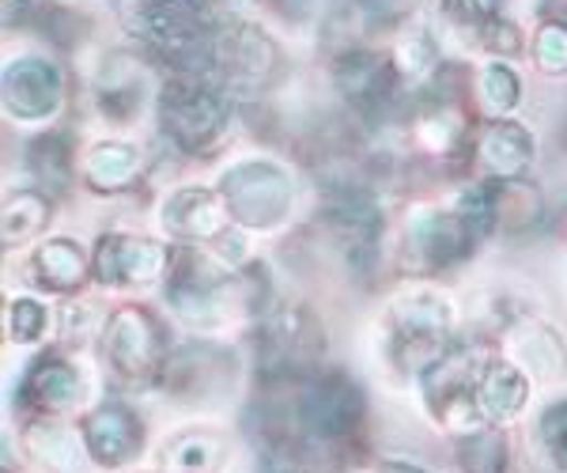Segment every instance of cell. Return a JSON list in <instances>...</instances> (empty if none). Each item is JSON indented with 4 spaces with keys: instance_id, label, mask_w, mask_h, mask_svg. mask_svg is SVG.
Wrapping results in <instances>:
<instances>
[{
    "instance_id": "1",
    "label": "cell",
    "mask_w": 567,
    "mask_h": 473,
    "mask_svg": "<svg viewBox=\"0 0 567 473\" xmlns=\"http://www.w3.org/2000/svg\"><path fill=\"white\" fill-rule=\"evenodd\" d=\"M117 20L178 76L213 80L216 27L200 0H114Z\"/></svg>"
},
{
    "instance_id": "2",
    "label": "cell",
    "mask_w": 567,
    "mask_h": 473,
    "mask_svg": "<svg viewBox=\"0 0 567 473\" xmlns=\"http://www.w3.org/2000/svg\"><path fill=\"white\" fill-rule=\"evenodd\" d=\"M265 417H277V421L284 417L288 432L303 443L341 448V443L355 440L363 417H368V402H363V390L344 371H322V376H307L303 383H296L288 413Z\"/></svg>"
},
{
    "instance_id": "3",
    "label": "cell",
    "mask_w": 567,
    "mask_h": 473,
    "mask_svg": "<svg viewBox=\"0 0 567 473\" xmlns=\"http://www.w3.org/2000/svg\"><path fill=\"white\" fill-rule=\"evenodd\" d=\"M488 368L492 360L484 345H462V349H446V357L420 376L427 405L446 429H454L458 435L481 432L484 413L477 405V387Z\"/></svg>"
},
{
    "instance_id": "4",
    "label": "cell",
    "mask_w": 567,
    "mask_h": 473,
    "mask_svg": "<svg viewBox=\"0 0 567 473\" xmlns=\"http://www.w3.org/2000/svg\"><path fill=\"white\" fill-rule=\"evenodd\" d=\"M258 368L269 383H303L315 376V363L322 357V330L303 307H280L265 315L258 326Z\"/></svg>"
},
{
    "instance_id": "5",
    "label": "cell",
    "mask_w": 567,
    "mask_h": 473,
    "mask_svg": "<svg viewBox=\"0 0 567 473\" xmlns=\"http://www.w3.org/2000/svg\"><path fill=\"white\" fill-rule=\"evenodd\" d=\"M159 125L182 152H208L227 130V103L205 76H178L163 88Z\"/></svg>"
},
{
    "instance_id": "6",
    "label": "cell",
    "mask_w": 567,
    "mask_h": 473,
    "mask_svg": "<svg viewBox=\"0 0 567 473\" xmlns=\"http://www.w3.org/2000/svg\"><path fill=\"white\" fill-rule=\"evenodd\" d=\"M390 322V357L405 371L424 376L432 363L446 357V333H451V304L432 292L401 296L386 315Z\"/></svg>"
},
{
    "instance_id": "7",
    "label": "cell",
    "mask_w": 567,
    "mask_h": 473,
    "mask_svg": "<svg viewBox=\"0 0 567 473\" xmlns=\"http://www.w3.org/2000/svg\"><path fill=\"white\" fill-rule=\"evenodd\" d=\"M103 345L110 371L125 387H152L167 368V341H163L155 315L144 307H122L110 318Z\"/></svg>"
},
{
    "instance_id": "8",
    "label": "cell",
    "mask_w": 567,
    "mask_h": 473,
    "mask_svg": "<svg viewBox=\"0 0 567 473\" xmlns=\"http://www.w3.org/2000/svg\"><path fill=\"white\" fill-rule=\"evenodd\" d=\"M322 220L326 232L333 235V243L344 250V258L352 266L368 269L382 239V208L371 189L360 186V182H337L326 194Z\"/></svg>"
},
{
    "instance_id": "9",
    "label": "cell",
    "mask_w": 567,
    "mask_h": 473,
    "mask_svg": "<svg viewBox=\"0 0 567 473\" xmlns=\"http://www.w3.org/2000/svg\"><path fill=\"white\" fill-rule=\"evenodd\" d=\"M231 216L246 227H272L291 205V178L272 163H243L219 182Z\"/></svg>"
},
{
    "instance_id": "10",
    "label": "cell",
    "mask_w": 567,
    "mask_h": 473,
    "mask_svg": "<svg viewBox=\"0 0 567 473\" xmlns=\"http://www.w3.org/2000/svg\"><path fill=\"white\" fill-rule=\"evenodd\" d=\"M477 235L470 232V224L454 213H439V208H416L409 216L405 232V258L413 269H446L454 261L470 258L477 250Z\"/></svg>"
},
{
    "instance_id": "11",
    "label": "cell",
    "mask_w": 567,
    "mask_h": 473,
    "mask_svg": "<svg viewBox=\"0 0 567 473\" xmlns=\"http://www.w3.org/2000/svg\"><path fill=\"white\" fill-rule=\"evenodd\" d=\"M171 250L141 235H103L91 258V273L110 288H144L167 273Z\"/></svg>"
},
{
    "instance_id": "12",
    "label": "cell",
    "mask_w": 567,
    "mask_h": 473,
    "mask_svg": "<svg viewBox=\"0 0 567 473\" xmlns=\"http://www.w3.org/2000/svg\"><path fill=\"white\" fill-rule=\"evenodd\" d=\"M84 371L72 363L65 352H42L34 357V363L27 368L23 383H20V405L34 421H53V417L69 413L84 402Z\"/></svg>"
},
{
    "instance_id": "13",
    "label": "cell",
    "mask_w": 567,
    "mask_h": 473,
    "mask_svg": "<svg viewBox=\"0 0 567 473\" xmlns=\"http://www.w3.org/2000/svg\"><path fill=\"white\" fill-rule=\"evenodd\" d=\"M333 80L352 111H360L363 117H379V114H386L393 103L398 69H393V61L382 58V53L352 45V50H341L333 58Z\"/></svg>"
},
{
    "instance_id": "14",
    "label": "cell",
    "mask_w": 567,
    "mask_h": 473,
    "mask_svg": "<svg viewBox=\"0 0 567 473\" xmlns=\"http://www.w3.org/2000/svg\"><path fill=\"white\" fill-rule=\"evenodd\" d=\"M277 69V45H272L258 27L231 23L216 31V69L213 76L227 80L231 88H261Z\"/></svg>"
},
{
    "instance_id": "15",
    "label": "cell",
    "mask_w": 567,
    "mask_h": 473,
    "mask_svg": "<svg viewBox=\"0 0 567 473\" xmlns=\"http://www.w3.org/2000/svg\"><path fill=\"white\" fill-rule=\"evenodd\" d=\"M61 69L45 58H20L4 72V106L12 117L39 122L61 106Z\"/></svg>"
},
{
    "instance_id": "16",
    "label": "cell",
    "mask_w": 567,
    "mask_h": 473,
    "mask_svg": "<svg viewBox=\"0 0 567 473\" xmlns=\"http://www.w3.org/2000/svg\"><path fill=\"white\" fill-rule=\"evenodd\" d=\"M141 440H144L141 417L122 402H106V405L91 409L84 421L87 454L106 470H117L130 459H136V454H141Z\"/></svg>"
},
{
    "instance_id": "17",
    "label": "cell",
    "mask_w": 567,
    "mask_h": 473,
    "mask_svg": "<svg viewBox=\"0 0 567 473\" xmlns=\"http://www.w3.org/2000/svg\"><path fill=\"white\" fill-rule=\"evenodd\" d=\"M163 224L171 235L189 243H219L231 224V208L213 189H182L163 208Z\"/></svg>"
},
{
    "instance_id": "18",
    "label": "cell",
    "mask_w": 567,
    "mask_h": 473,
    "mask_svg": "<svg viewBox=\"0 0 567 473\" xmlns=\"http://www.w3.org/2000/svg\"><path fill=\"white\" fill-rule=\"evenodd\" d=\"M477 163L484 175H488V182L523 178L529 163H534V141L515 122H488L477 141Z\"/></svg>"
},
{
    "instance_id": "19",
    "label": "cell",
    "mask_w": 567,
    "mask_h": 473,
    "mask_svg": "<svg viewBox=\"0 0 567 473\" xmlns=\"http://www.w3.org/2000/svg\"><path fill=\"white\" fill-rule=\"evenodd\" d=\"M27 451L50 473H87V443L84 432H72L58 421L27 424Z\"/></svg>"
},
{
    "instance_id": "20",
    "label": "cell",
    "mask_w": 567,
    "mask_h": 473,
    "mask_svg": "<svg viewBox=\"0 0 567 473\" xmlns=\"http://www.w3.org/2000/svg\"><path fill=\"white\" fill-rule=\"evenodd\" d=\"M227 459V443L219 432H178L163 443L155 454V470L159 473H216Z\"/></svg>"
},
{
    "instance_id": "21",
    "label": "cell",
    "mask_w": 567,
    "mask_h": 473,
    "mask_svg": "<svg viewBox=\"0 0 567 473\" xmlns=\"http://www.w3.org/2000/svg\"><path fill=\"white\" fill-rule=\"evenodd\" d=\"M227 360L219 357V349H182L178 357H167V383L182 398H200L213 394L227 383Z\"/></svg>"
},
{
    "instance_id": "22",
    "label": "cell",
    "mask_w": 567,
    "mask_h": 473,
    "mask_svg": "<svg viewBox=\"0 0 567 473\" xmlns=\"http://www.w3.org/2000/svg\"><path fill=\"white\" fill-rule=\"evenodd\" d=\"M31 273L50 292H80L87 280V254L72 239H45L31 258Z\"/></svg>"
},
{
    "instance_id": "23",
    "label": "cell",
    "mask_w": 567,
    "mask_h": 473,
    "mask_svg": "<svg viewBox=\"0 0 567 473\" xmlns=\"http://www.w3.org/2000/svg\"><path fill=\"white\" fill-rule=\"evenodd\" d=\"M526 398H529V383H526L523 368H515V363H492L477 387V405H481L484 421H492V424L515 421V417L523 413Z\"/></svg>"
},
{
    "instance_id": "24",
    "label": "cell",
    "mask_w": 567,
    "mask_h": 473,
    "mask_svg": "<svg viewBox=\"0 0 567 473\" xmlns=\"http://www.w3.org/2000/svg\"><path fill=\"white\" fill-rule=\"evenodd\" d=\"M84 178L95 194H117L141 178V152L125 141H103L87 152Z\"/></svg>"
},
{
    "instance_id": "25",
    "label": "cell",
    "mask_w": 567,
    "mask_h": 473,
    "mask_svg": "<svg viewBox=\"0 0 567 473\" xmlns=\"http://www.w3.org/2000/svg\"><path fill=\"white\" fill-rule=\"evenodd\" d=\"M492 194V213H496V227L503 232H534L542 220V194L529 182L511 178V182H488Z\"/></svg>"
},
{
    "instance_id": "26",
    "label": "cell",
    "mask_w": 567,
    "mask_h": 473,
    "mask_svg": "<svg viewBox=\"0 0 567 473\" xmlns=\"http://www.w3.org/2000/svg\"><path fill=\"white\" fill-rule=\"evenodd\" d=\"M511 349H515L518 360H523L526 368L542 379H556L567 368V352H564L560 338H556V333L542 322L518 326V330L511 333Z\"/></svg>"
},
{
    "instance_id": "27",
    "label": "cell",
    "mask_w": 567,
    "mask_h": 473,
    "mask_svg": "<svg viewBox=\"0 0 567 473\" xmlns=\"http://www.w3.org/2000/svg\"><path fill=\"white\" fill-rule=\"evenodd\" d=\"M53 208L42 194H8L4 202V247H16V243L39 235L45 224H50Z\"/></svg>"
},
{
    "instance_id": "28",
    "label": "cell",
    "mask_w": 567,
    "mask_h": 473,
    "mask_svg": "<svg viewBox=\"0 0 567 473\" xmlns=\"http://www.w3.org/2000/svg\"><path fill=\"white\" fill-rule=\"evenodd\" d=\"M31 167L34 178L42 182L50 194H65L69 186V136L45 133L31 144Z\"/></svg>"
},
{
    "instance_id": "29",
    "label": "cell",
    "mask_w": 567,
    "mask_h": 473,
    "mask_svg": "<svg viewBox=\"0 0 567 473\" xmlns=\"http://www.w3.org/2000/svg\"><path fill=\"white\" fill-rule=\"evenodd\" d=\"M458 466L462 473H503L507 470V443L499 432H470L458 440Z\"/></svg>"
},
{
    "instance_id": "30",
    "label": "cell",
    "mask_w": 567,
    "mask_h": 473,
    "mask_svg": "<svg viewBox=\"0 0 567 473\" xmlns=\"http://www.w3.org/2000/svg\"><path fill=\"white\" fill-rule=\"evenodd\" d=\"M518 95H523V84H518V76H515V69L511 65H488L481 72V99H484V106H488L492 114H507V111H515V103H518Z\"/></svg>"
},
{
    "instance_id": "31",
    "label": "cell",
    "mask_w": 567,
    "mask_h": 473,
    "mask_svg": "<svg viewBox=\"0 0 567 473\" xmlns=\"http://www.w3.org/2000/svg\"><path fill=\"white\" fill-rule=\"evenodd\" d=\"M534 61L548 76L567 72V23H545L534 39Z\"/></svg>"
},
{
    "instance_id": "32",
    "label": "cell",
    "mask_w": 567,
    "mask_h": 473,
    "mask_svg": "<svg viewBox=\"0 0 567 473\" xmlns=\"http://www.w3.org/2000/svg\"><path fill=\"white\" fill-rule=\"evenodd\" d=\"M390 61H393V69H398V76H424L435 61V45L424 31H409L405 39L398 42Z\"/></svg>"
},
{
    "instance_id": "33",
    "label": "cell",
    "mask_w": 567,
    "mask_h": 473,
    "mask_svg": "<svg viewBox=\"0 0 567 473\" xmlns=\"http://www.w3.org/2000/svg\"><path fill=\"white\" fill-rule=\"evenodd\" d=\"M45 322H50V315H45V307L39 299H16L12 311H8V333H12V341L20 345H34L45 333Z\"/></svg>"
},
{
    "instance_id": "34",
    "label": "cell",
    "mask_w": 567,
    "mask_h": 473,
    "mask_svg": "<svg viewBox=\"0 0 567 473\" xmlns=\"http://www.w3.org/2000/svg\"><path fill=\"white\" fill-rule=\"evenodd\" d=\"M537 435H542L545 448L567 466V402L548 409V413L542 417V424H537Z\"/></svg>"
},
{
    "instance_id": "35",
    "label": "cell",
    "mask_w": 567,
    "mask_h": 473,
    "mask_svg": "<svg viewBox=\"0 0 567 473\" xmlns=\"http://www.w3.org/2000/svg\"><path fill=\"white\" fill-rule=\"evenodd\" d=\"M446 8H451V16H454L458 23L477 27V34H481L492 20H499V16H496V0H446Z\"/></svg>"
},
{
    "instance_id": "36",
    "label": "cell",
    "mask_w": 567,
    "mask_h": 473,
    "mask_svg": "<svg viewBox=\"0 0 567 473\" xmlns=\"http://www.w3.org/2000/svg\"><path fill=\"white\" fill-rule=\"evenodd\" d=\"M481 42L488 45L492 53H518V31L503 20H492L488 27L481 31Z\"/></svg>"
},
{
    "instance_id": "37",
    "label": "cell",
    "mask_w": 567,
    "mask_h": 473,
    "mask_svg": "<svg viewBox=\"0 0 567 473\" xmlns=\"http://www.w3.org/2000/svg\"><path fill=\"white\" fill-rule=\"evenodd\" d=\"M61 330H65L69 338H87V333H91V311L84 304H65V307H61Z\"/></svg>"
},
{
    "instance_id": "38",
    "label": "cell",
    "mask_w": 567,
    "mask_h": 473,
    "mask_svg": "<svg viewBox=\"0 0 567 473\" xmlns=\"http://www.w3.org/2000/svg\"><path fill=\"white\" fill-rule=\"evenodd\" d=\"M27 4H31V0H4V16H8V23L20 20V12H27Z\"/></svg>"
},
{
    "instance_id": "39",
    "label": "cell",
    "mask_w": 567,
    "mask_h": 473,
    "mask_svg": "<svg viewBox=\"0 0 567 473\" xmlns=\"http://www.w3.org/2000/svg\"><path fill=\"white\" fill-rule=\"evenodd\" d=\"M379 473H427V470L409 466V462H382V470H379Z\"/></svg>"
},
{
    "instance_id": "40",
    "label": "cell",
    "mask_w": 567,
    "mask_h": 473,
    "mask_svg": "<svg viewBox=\"0 0 567 473\" xmlns=\"http://www.w3.org/2000/svg\"><path fill=\"white\" fill-rule=\"evenodd\" d=\"M277 4H280L288 16H296V12H303V8L310 4V0H277Z\"/></svg>"
}]
</instances>
